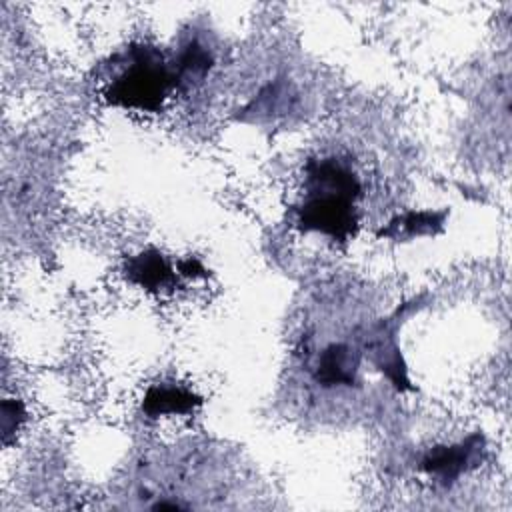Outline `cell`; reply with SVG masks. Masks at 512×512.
Returning <instances> with one entry per match:
<instances>
[{"label": "cell", "mask_w": 512, "mask_h": 512, "mask_svg": "<svg viewBox=\"0 0 512 512\" xmlns=\"http://www.w3.org/2000/svg\"><path fill=\"white\" fill-rule=\"evenodd\" d=\"M172 86L178 80L162 64V56L152 48H136L132 64L108 84L104 96L114 106L156 112Z\"/></svg>", "instance_id": "cell-1"}, {"label": "cell", "mask_w": 512, "mask_h": 512, "mask_svg": "<svg viewBox=\"0 0 512 512\" xmlns=\"http://www.w3.org/2000/svg\"><path fill=\"white\" fill-rule=\"evenodd\" d=\"M298 226L344 242L358 228L354 200L336 192L310 190V196L298 208Z\"/></svg>", "instance_id": "cell-2"}, {"label": "cell", "mask_w": 512, "mask_h": 512, "mask_svg": "<svg viewBox=\"0 0 512 512\" xmlns=\"http://www.w3.org/2000/svg\"><path fill=\"white\" fill-rule=\"evenodd\" d=\"M480 444H482V436L472 434L460 444L438 446L426 454L420 468L430 474L440 476L446 482L454 480L466 470V466L470 464V460H472L474 452L480 448Z\"/></svg>", "instance_id": "cell-3"}, {"label": "cell", "mask_w": 512, "mask_h": 512, "mask_svg": "<svg viewBox=\"0 0 512 512\" xmlns=\"http://www.w3.org/2000/svg\"><path fill=\"white\" fill-rule=\"evenodd\" d=\"M306 174H308L310 190L336 192V194L348 196L352 200L360 194V182L354 176V172L348 170L344 164H340L334 158L312 160L306 166Z\"/></svg>", "instance_id": "cell-4"}, {"label": "cell", "mask_w": 512, "mask_h": 512, "mask_svg": "<svg viewBox=\"0 0 512 512\" xmlns=\"http://www.w3.org/2000/svg\"><path fill=\"white\" fill-rule=\"evenodd\" d=\"M358 372V354L348 344H330L318 358L316 380L322 386H352Z\"/></svg>", "instance_id": "cell-5"}, {"label": "cell", "mask_w": 512, "mask_h": 512, "mask_svg": "<svg viewBox=\"0 0 512 512\" xmlns=\"http://www.w3.org/2000/svg\"><path fill=\"white\" fill-rule=\"evenodd\" d=\"M126 276L128 280L146 290H158L176 282L174 270L170 268L166 258L154 248L130 256L126 260Z\"/></svg>", "instance_id": "cell-6"}, {"label": "cell", "mask_w": 512, "mask_h": 512, "mask_svg": "<svg viewBox=\"0 0 512 512\" xmlns=\"http://www.w3.org/2000/svg\"><path fill=\"white\" fill-rule=\"evenodd\" d=\"M202 404V398L184 390V388H172V386H150L142 400V410L156 418L164 414H188L196 406Z\"/></svg>", "instance_id": "cell-7"}, {"label": "cell", "mask_w": 512, "mask_h": 512, "mask_svg": "<svg viewBox=\"0 0 512 512\" xmlns=\"http://www.w3.org/2000/svg\"><path fill=\"white\" fill-rule=\"evenodd\" d=\"M446 212H408L404 216L394 218L386 228L378 232V236H420V234H436L444 226Z\"/></svg>", "instance_id": "cell-8"}, {"label": "cell", "mask_w": 512, "mask_h": 512, "mask_svg": "<svg viewBox=\"0 0 512 512\" xmlns=\"http://www.w3.org/2000/svg\"><path fill=\"white\" fill-rule=\"evenodd\" d=\"M376 356L372 358L374 364L392 380V384L400 390H408L412 388L410 382H408V376H406V368H404V362H402V356H400V350L396 348V344H386V342H378L374 346H370Z\"/></svg>", "instance_id": "cell-9"}, {"label": "cell", "mask_w": 512, "mask_h": 512, "mask_svg": "<svg viewBox=\"0 0 512 512\" xmlns=\"http://www.w3.org/2000/svg\"><path fill=\"white\" fill-rule=\"evenodd\" d=\"M210 66H212L210 54H208L200 44H190V46L182 52L174 74H176L178 84H180L182 80L192 82V78H202V76L208 72Z\"/></svg>", "instance_id": "cell-10"}, {"label": "cell", "mask_w": 512, "mask_h": 512, "mask_svg": "<svg viewBox=\"0 0 512 512\" xmlns=\"http://www.w3.org/2000/svg\"><path fill=\"white\" fill-rule=\"evenodd\" d=\"M2 440L4 444L10 442V434L18 430L22 420L26 418L24 404L20 400H4L2 402Z\"/></svg>", "instance_id": "cell-11"}, {"label": "cell", "mask_w": 512, "mask_h": 512, "mask_svg": "<svg viewBox=\"0 0 512 512\" xmlns=\"http://www.w3.org/2000/svg\"><path fill=\"white\" fill-rule=\"evenodd\" d=\"M178 272L182 276H188V278H198V276H206V268L200 264V260L196 258H186V260H180L178 262Z\"/></svg>", "instance_id": "cell-12"}, {"label": "cell", "mask_w": 512, "mask_h": 512, "mask_svg": "<svg viewBox=\"0 0 512 512\" xmlns=\"http://www.w3.org/2000/svg\"><path fill=\"white\" fill-rule=\"evenodd\" d=\"M182 508H186V506H182V504H178V502H156L154 506H152V510H182Z\"/></svg>", "instance_id": "cell-13"}]
</instances>
